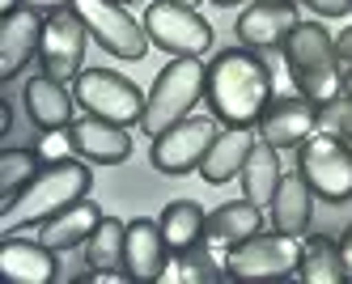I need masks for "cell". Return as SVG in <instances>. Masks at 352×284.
I'll return each instance as SVG.
<instances>
[{
    "label": "cell",
    "mask_w": 352,
    "mask_h": 284,
    "mask_svg": "<svg viewBox=\"0 0 352 284\" xmlns=\"http://www.w3.org/2000/svg\"><path fill=\"white\" fill-rule=\"evenodd\" d=\"M208 107L225 127H250L259 123L263 111L272 107V94H276V76L267 68V60H259L255 51L246 47H230L208 64Z\"/></svg>",
    "instance_id": "cell-1"
},
{
    "label": "cell",
    "mask_w": 352,
    "mask_h": 284,
    "mask_svg": "<svg viewBox=\"0 0 352 284\" xmlns=\"http://www.w3.org/2000/svg\"><path fill=\"white\" fill-rule=\"evenodd\" d=\"M89 183H94L89 166L72 162V157L47 162V166L30 178V183H26V191L0 208V234L9 238V234H21V229H30V225H43L47 217L64 212L68 204L85 199V195H89Z\"/></svg>",
    "instance_id": "cell-2"
},
{
    "label": "cell",
    "mask_w": 352,
    "mask_h": 284,
    "mask_svg": "<svg viewBox=\"0 0 352 284\" xmlns=\"http://www.w3.org/2000/svg\"><path fill=\"white\" fill-rule=\"evenodd\" d=\"M285 68H289V81L301 98L322 102L336 98L344 85V72H340V51L336 39L322 30L318 21H297V30L285 43Z\"/></svg>",
    "instance_id": "cell-3"
},
{
    "label": "cell",
    "mask_w": 352,
    "mask_h": 284,
    "mask_svg": "<svg viewBox=\"0 0 352 284\" xmlns=\"http://www.w3.org/2000/svg\"><path fill=\"white\" fill-rule=\"evenodd\" d=\"M208 89V68L199 64L195 56H174V64H166L157 72L153 89L144 94V115H140V127L148 136H162L166 127H174L179 119L191 115V107Z\"/></svg>",
    "instance_id": "cell-4"
},
{
    "label": "cell",
    "mask_w": 352,
    "mask_h": 284,
    "mask_svg": "<svg viewBox=\"0 0 352 284\" xmlns=\"http://www.w3.org/2000/svg\"><path fill=\"white\" fill-rule=\"evenodd\" d=\"M301 267V238L293 234H250L246 242L230 246L225 254V276L230 280H289Z\"/></svg>",
    "instance_id": "cell-5"
},
{
    "label": "cell",
    "mask_w": 352,
    "mask_h": 284,
    "mask_svg": "<svg viewBox=\"0 0 352 284\" xmlns=\"http://www.w3.org/2000/svg\"><path fill=\"white\" fill-rule=\"evenodd\" d=\"M297 174L327 204L352 199V144L340 136L314 132L306 144H297Z\"/></svg>",
    "instance_id": "cell-6"
},
{
    "label": "cell",
    "mask_w": 352,
    "mask_h": 284,
    "mask_svg": "<svg viewBox=\"0 0 352 284\" xmlns=\"http://www.w3.org/2000/svg\"><path fill=\"white\" fill-rule=\"evenodd\" d=\"M72 9L89 25V39L102 51H111L115 60H144L153 39H148L144 21H136L123 9V0H72Z\"/></svg>",
    "instance_id": "cell-7"
},
{
    "label": "cell",
    "mask_w": 352,
    "mask_h": 284,
    "mask_svg": "<svg viewBox=\"0 0 352 284\" xmlns=\"http://www.w3.org/2000/svg\"><path fill=\"white\" fill-rule=\"evenodd\" d=\"M72 94H77V107H85L89 115L123 123V127L140 123L144 115V94L123 72H111V68H85L72 81Z\"/></svg>",
    "instance_id": "cell-8"
},
{
    "label": "cell",
    "mask_w": 352,
    "mask_h": 284,
    "mask_svg": "<svg viewBox=\"0 0 352 284\" xmlns=\"http://www.w3.org/2000/svg\"><path fill=\"white\" fill-rule=\"evenodd\" d=\"M217 115H187L179 119L174 127H166L162 136H153V170L157 174H170V178H183L191 170H199L204 162V153L212 149L217 140Z\"/></svg>",
    "instance_id": "cell-9"
},
{
    "label": "cell",
    "mask_w": 352,
    "mask_h": 284,
    "mask_svg": "<svg viewBox=\"0 0 352 284\" xmlns=\"http://www.w3.org/2000/svg\"><path fill=\"white\" fill-rule=\"evenodd\" d=\"M144 30L153 39V47H162L166 56H204L212 47V25L199 17L191 5L179 0H157L144 9Z\"/></svg>",
    "instance_id": "cell-10"
},
{
    "label": "cell",
    "mask_w": 352,
    "mask_h": 284,
    "mask_svg": "<svg viewBox=\"0 0 352 284\" xmlns=\"http://www.w3.org/2000/svg\"><path fill=\"white\" fill-rule=\"evenodd\" d=\"M85 43H89V25L81 21L77 9H60L47 17L43 25V43H38V56H43V72L56 76V81H77L85 72Z\"/></svg>",
    "instance_id": "cell-11"
},
{
    "label": "cell",
    "mask_w": 352,
    "mask_h": 284,
    "mask_svg": "<svg viewBox=\"0 0 352 284\" xmlns=\"http://www.w3.org/2000/svg\"><path fill=\"white\" fill-rule=\"evenodd\" d=\"M297 9H293V0H255L242 17H238V39L242 47L250 51H276V47H285L289 34L297 30Z\"/></svg>",
    "instance_id": "cell-12"
},
{
    "label": "cell",
    "mask_w": 352,
    "mask_h": 284,
    "mask_svg": "<svg viewBox=\"0 0 352 284\" xmlns=\"http://www.w3.org/2000/svg\"><path fill=\"white\" fill-rule=\"evenodd\" d=\"M318 132V102L310 98H280L272 102L259 119V140H267L272 149H297Z\"/></svg>",
    "instance_id": "cell-13"
},
{
    "label": "cell",
    "mask_w": 352,
    "mask_h": 284,
    "mask_svg": "<svg viewBox=\"0 0 352 284\" xmlns=\"http://www.w3.org/2000/svg\"><path fill=\"white\" fill-rule=\"evenodd\" d=\"M43 13L21 5L17 13L0 17V81H13V76L30 64V56L43 43Z\"/></svg>",
    "instance_id": "cell-14"
},
{
    "label": "cell",
    "mask_w": 352,
    "mask_h": 284,
    "mask_svg": "<svg viewBox=\"0 0 352 284\" xmlns=\"http://www.w3.org/2000/svg\"><path fill=\"white\" fill-rule=\"evenodd\" d=\"M72 149L89 162H102V166H115V162H128L132 157V136L123 123H111V119H98V115H85V119H72Z\"/></svg>",
    "instance_id": "cell-15"
},
{
    "label": "cell",
    "mask_w": 352,
    "mask_h": 284,
    "mask_svg": "<svg viewBox=\"0 0 352 284\" xmlns=\"http://www.w3.org/2000/svg\"><path fill=\"white\" fill-rule=\"evenodd\" d=\"M56 250L43 246V242H26L9 234L5 246H0V276L9 284H52L60 272H56Z\"/></svg>",
    "instance_id": "cell-16"
},
{
    "label": "cell",
    "mask_w": 352,
    "mask_h": 284,
    "mask_svg": "<svg viewBox=\"0 0 352 284\" xmlns=\"http://www.w3.org/2000/svg\"><path fill=\"white\" fill-rule=\"evenodd\" d=\"M166 234H162V225L157 221H148V217H136L128 221V254H123V272H128L132 280H162L166 272Z\"/></svg>",
    "instance_id": "cell-17"
},
{
    "label": "cell",
    "mask_w": 352,
    "mask_h": 284,
    "mask_svg": "<svg viewBox=\"0 0 352 284\" xmlns=\"http://www.w3.org/2000/svg\"><path fill=\"white\" fill-rule=\"evenodd\" d=\"M250 149H255V132H250V127H242V123L217 132L212 149L204 153V162H199L204 183L225 187V183H234V178H242V166H246V157H250Z\"/></svg>",
    "instance_id": "cell-18"
},
{
    "label": "cell",
    "mask_w": 352,
    "mask_h": 284,
    "mask_svg": "<svg viewBox=\"0 0 352 284\" xmlns=\"http://www.w3.org/2000/svg\"><path fill=\"white\" fill-rule=\"evenodd\" d=\"M26 115L34 127H43V132H56V127H72V107H77V94H68L64 81H56V76H30L26 81Z\"/></svg>",
    "instance_id": "cell-19"
},
{
    "label": "cell",
    "mask_w": 352,
    "mask_h": 284,
    "mask_svg": "<svg viewBox=\"0 0 352 284\" xmlns=\"http://www.w3.org/2000/svg\"><path fill=\"white\" fill-rule=\"evenodd\" d=\"M98 221H102L98 204L77 199V204H68L64 212L47 217V221L38 225V242H43V246H52V250H72V246H85V242H89V234L98 229Z\"/></svg>",
    "instance_id": "cell-20"
},
{
    "label": "cell",
    "mask_w": 352,
    "mask_h": 284,
    "mask_svg": "<svg viewBox=\"0 0 352 284\" xmlns=\"http://www.w3.org/2000/svg\"><path fill=\"white\" fill-rule=\"evenodd\" d=\"M267 208H272V225L280 229V234L301 238L310 229V217H314V191L301 174H285Z\"/></svg>",
    "instance_id": "cell-21"
},
{
    "label": "cell",
    "mask_w": 352,
    "mask_h": 284,
    "mask_svg": "<svg viewBox=\"0 0 352 284\" xmlns=\"http://www.w3.org/2000/svg\"><path fill=\"white\" fill-rule=\"evenodd\" d=\"M263 229V208L255 199H234V204H221L217 212H208V225H204V238L208 246H238L246 242L250 234Z\"/></svg>",
    "instance_id": "cell-22"
},
{
    "label": "cell",
    "mask_w": 352,
    "mask_h": 284,
    "mask_svg": "<svg viewBox=\"0 0 352 284\" xmlns=\"http://www.w3.org/2000/svg\"><path fill=\"white\" fill-rule=\"evenodd\" d=\"M157 225H162V234H166L170 254H187L191 246H199V238H204L208 217H204V208H199V204L174 199V204H166V208H162Z\"/></svg>",
    "instance_id": "cell-23"
},
{
    "label": "cell",
    "mask_w": 352,
    "mask_h": 284,
    "mask_svg": "<svg viewBox=\"0 0 352 284\" xmlns=\"http://www.w3.org/2000/svg\"><path fill=\"white\" fill-rule=\"evenodd\" d=\"M280 149H272L267 140H255V149H250V157L242 166V195L246 199H255L259 208H267L276 187H280V157H276Z\"/></svg>",
    "instance_id": "cell-24"
},
{
    "label": "cell",
    "mask_w": 352,
    "mask_h": 284,
    "mask_svg": "<svg viewBox=\"0 0 352 284\" xmlns=\"http://www.w3.org/2000/svg\"><path fill=\"white\" fill-rule=\"evenodd\" d=\"M123 254H128V221L102 217L98 229L89 234V242H85V263L94 272H119Z\"/></svg>",
    "instance_id": "cell-25"
},
{
    "label": "cell",
    "mask_w": 352,
    "mask_h": 284,
    "mask_svg": "<svg viewBox=\"0 0 352 284\" xmlns=\"http://www.w3.org/2000/svg\"><path fill=\"white\" fill-rule=\"evenodd\" d=\"M297 280H306V284H344L348 280V267H344L340 246L327 242V238H314L310 246H301Z\"/></svg>",
    "instance_id": "cell-26"
},
{
    "label": "cell",
    "mask_w": 352,
    "mask_h": 284,
    "mask_svg": "<svg viewBox=\"0 0 352 284\" xmlns=\"http://www.w3.org/2000/svg\"><path fill=\"white\" fill-rule=\"evenodd\" d=\"M38 162H43L38 149H5L0 153V195H5V204L26 191V183L38 174Z\"/></svg>",
    "instance_id": "cell-27"
},
{
    "label": "cell",
    "mask_w": 352,
    "mask_h": 284,
    "mask_svg": "<svg viewBox=\"0 0 352 284\" xmlns=\"http://www.w3.org/2000/svg\"><path fill=\"white\" fill-rule=\"evenodd\" d=\"M318 132L327 136H340L352 144V94H336V98H327L322 107H318Z\"/></svg>",
    "instance_id": "cell-28"
},
{
    "label": "cell",
    "mask_w": 352,
    "mask_h": 284,
    "mask_svg": "<svg viewBox=\"0 0 352 284\" xmlns=\"http://www.w3.org/2000/svg\"><path fill=\"white\" fill-rule=\"evenodd\" d=\"M34 149H38V157H43V162H64L68 153H72V132H68V127L43 132V140H38Z\"/></svg>",
    "instance_id": "cell-29"
},
{
    "label": "cell",
    "mask_w": 352,
    "mask_h": 284,
    "mask_svg": "<svg viewBox=\"0 0 352 284\" xmlns=\"http://www.w3.org/2000/svg\"><path fill=\"white\" fill-rule=\"evenodd\" d=\"M306 5L318 17H344V13H352V0H306Z\"/></svg>",
    "instance_id": "cell-30"
},
{
    "label": "cell",
    "mask_w": 352,
    "mask_h": 284,
    "mask_svg": "<svg viewBox=\"0 0 352 284\" xmlns=\"http://www.w3.org/2000/svg\"><path fill=\"white\" fill-rule=\"evenodd\" d=\"M30 9H38V13H60V9H68L72 0H26Z\"/></svg>",
    "instance_id": "cell-31"
},
{
    "label": "cell",
    "mask_w": 352,
    "mask_h": 284,
    "mask_svg": "<svg viewBox=\"0 0 352 284\" xmlns=\"http://www.w3.org/2000/svg\"><path fill=\"white\" fill-rule=\"evenodd\" d=\"M336 51H340V60H348V64H352V25H348V30H340Z\"/></svg>",
    "instance_id": "cell-32"
},
{
    "label": "cell",
    "mask_w": 352,
    "mask_h": 284,
    "mask_svg": "<svg viewBox=\"0 0 352 284\" xmlns=\"http://www.w3.org/2000/svg\"><path fill=\"white\" fill-rule=\"evenodd\" d=\"M340 254H344V267H348V276H352V225H348V234L340 238Z\"/></svg>",
    "instance_id": "cell-33"
},
{
    "label": "cell",
    "mask_w": 352,
    "mask_h": 284,
    "mask_svg": "<svg viewBox=\"0 0 352 284\" xmlns=\"http://www.w3.org/2000/svg\"><path fill=\"white\" fill-rule=\"evenodd\" d=\"M9 127H13V107L0 102V136H9Z\"/></svg>",
    "instance_id": "cell-34"
},
{
    "label": "cell",
    "mask_w": 352,
    "mask_h": 284,
    "mask_svg": "<svg viewBox=\"0 0 352 284\" xmlns=\"http://www.w3.org/2000/svg\"><path fill=\"white\" fill-rule=\"evenodd\" d=\"M21 5H26V0H0V17H5V13H17Z\"/></svg>",
    "instance_id": "cell-35"
},
{
    "label": "cell",
    "mask_w": 352,
    "mask_h": 284,
    "mask_svg": "<svg viewBox=\"0 0 352 284\" xmlns=\"http://www.w3.org/2000/svg\"><path fill=\"white\" fill-rule=\"evenodd\" d=\"M344 94H352V68L344 72Z\"/></svg>",
    "instance_id": "cell-36"
},
{
    "label": "cell",
    "mask_w": 352,
    "mask_h": 284,
    "mask_svg": "<svg viewBox=\"0 0 352 284\" xmlns=\"http://www.w3.org/2000/svg\"><path fill=\"white\" fill-rule=\"evenodd\" d=\"M179 5H191V9H195V5H204V0H179Z\"/></svg>",
    "instance_id": "cell-37"
},
{
    "label": "cell",
    "mask_w": 352,
    "mask_h": 284,
    "mask_svg": "<svg viewBox=\"0 0 352 284\" xmlns=\"http://www.w3.org/2000/svg\"><path fill=\"white\" fill-rule=\"evenodd\" d=\"M212 5H238V0H212Z\"/></svg>",
    "instance_id": "cell-38"
},
{
    "label": "cell",
    "mask_w": 352,
    "mask_h": 284,
    "mask_svg": "<svg viewBox=\"0 0 352 284\" xmlns=\"http://www.w3.org/2000/svg\"><path fill=\"white\" fill-rule=\"evenodd\" d=\"M123 5H128V0H123Z\"/></svg>",
    "instance_id": "cell-39"
}]
</instances>
